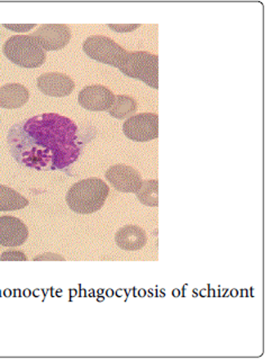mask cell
<instances>
[{
	"label": "cell",
	"mask_w": 272,
	"mask_h": 359,
	"mask_svg": "<svg viewBox=\"0 0 272 359\" xmlns=\"http://www.w3.org/2000/svg\"><path fill=\"white\" fill-rule=\"evenodd\" d=\"M7 143L20 165L48 171L74 165L85 147L77 124L57 113H44L16 123L8 131Z\"/></svg>",
	"instance_id": "1"
},
{
	"label": "cell",
	"mask_w": 272,
	"mask_h": 359,
	"mask_svg": "<svg viewBox=\"0 0 272 359\" xmlns=\"http://www.w3.org/2000/svg\"><path fill=\"white\" fill-rule=\"evenodd\" d=\"M109 195V187L100 178L80 180L67 193V204L74 213L91 214L100 211Z\"/></svg>",
	"instance_id": "2"
},
{
	"label": "cell",
	"mask_w": 272,
	"mask_h": 359,
	"mask_svg": "<svg viewBox=\"0 0 272 359\" xmlns=\"http://www.w3.org/2000/svg\"><path fill=\"white\" fill-rule=\"evenodd\" d=\"M3 52L9 61L22 68H40L46 60V51L31 35L9 37Z\"/></svg>",
	"instance_id": "3"
},
{
	"label": "cell",
	"mask_w": 272,
	"mask_h": 359,
	"mask_svg": "<svg viewBox=\"0 0 272 359\" xmlns=\"http://www.w3.org/2000/svg\"><path fill=\"white\" fill-rule=\"evenodd\" d=\"M117 69L134 79H139L149 87L159 89V57L150 52H126Z\"/></svg>",
	"instance_id": "4"
},
{
	"label": "cell",
	"mask_w": 272,
	"mask_h": 359,
	"mask_svg": "<svg viewBox=\"0 0 272 359\" xmlns=\"http://www.w3.org/2000/svg\"><path fill=\"white\" fill-rule=\"evenodd\" d=\"M83 50L87 57L93 60L115 68L118 67L119 62L126 53L122 46L117 44L115 41L102 35L88 37L83 42Z\"/></svg>",
	"instance_id": "5"
},
{
	"label": "cell",
	"mask_w": 272,
	"mask_h": 359,
	"mask_svg": "<svg viewBox=\"0 0 272 359\" xmlns=\"http://www.w3.org/2000/svg\"><path fill=\"white\" fill-rule=\"evenodd\" d=\"M123 132L130 140L148 142L159 137V116L154 113L134 115L125 121Z\"/></svg>",
	"instance_id": "6"
},
{
	"label": "cell",
	"mask_w": 272,
	"mask_h": 359,
	"mask_svg": "<svg viewBox=\"0 0 272 359\" xmlns=\"http://www.w3.org/2000/svg\"><path fill=\"white\" fill-rule=\"evenodd\" d=\"M31 36L34 37L44 51H57L68 46L72 40V31L63 24H46Z\"/></svg>",
	"instance_id": "7"
},
{
	"label": "cell",
	"mask_w": 272,
	"mask_h": 359,
	"mask_svg": "<svg viewBox=\"0 0 272 359\" xmlns=\"http://www.w3.org/2000/svg\"><path fill=\"white\" fill-rule=\"evenodd\" d=\"M105 177L114 189L122 193L136 194L143 184L142 177L139 171L122 163L109 167L106 171Z\"/></svg>",
	"instance_id": "8"
},
{
	"label": "cell",
	"mask_w": 272,
	"mask_h": 359,
	"mask_svg": "<svg viewBox=\"0 0 272 359\" xmlns=\"http://www.w3.org/2000/svg\"><path fill=\"white\" fill-rule=\"evenodd\" d=\"M114 100V93L102 85L87 86L78 95L79 105L90 111H108Z\"/></svg>",
	"instance_id": "9"
},
{
	"label": "cell",
	"mask_w": 272,
	"mask_h": 359,
	"mask_svg": "<svg viewBox=\"0 0 272 359\" xmlns=\"http://www.w3.org/2000/svg\"><path fill=\"white\" fill-rule=\"evenodd\" d=\"M37 88L51 97H65L76 88L74 79L60 72H50L37 78Z\"/></svg>",
	"instance_id": "10"
},
{
	"label": "cell",
	"mask_w": 272,
	"mask_h": 359,
	"mask_svg": "<svg viewBox=\"0 0 272 359\" xmlns=\"http://www.w3.org/2000/svg\"><path fill=\"white\" fill-rule=\"evenodd\" d=\"M29 238V229L23 221L15 217H0V245L16 248Z\"/></svg>",
	"instance_id": "11"
},
{
	"label": "cell",
	"mask_w": 272,
	"mask_h": 359,
	"mask_svg": "<svg viewBox=\"0 0 272 359\" xmlns=\"http://www.w3.org/2000/svg\"><path fill=\"white\" fill-rule=\"evenodd\" d=\"M117 247L126 251H136L144 248L148 236L142 228L137 226H125L115 234Z\"/></svg>",
	"instance_id": "12"
},
{
	"label": "cell",
	"mask_w": 272,
	"mask_h": 359,
	"mask_svg": "<svg viewBox=\"0 0 272 359\" xmlns=\"http://www.w3.org/2000/svg\"><path fill=\"white\" fill-rule=\"evenodd\" d=\"M29 100V89L20 83H7L0 87V107L5 109H20Z\"/></svg>",
	"instance_id": "13"
},
{
	"label": "cell",
	"mask_w": 272,
	"mask_h": 359,
	"mask_svg": "<svg viewBox=\"0 0 272 359\" xmlns=\"http://www.w3.org/2000/svg\"><path fill=\"white\" fill-rule=\"evenodd\" d=\"M27 198L15 189L0 185V212L18 211L29 205Z\"/></svg>",
	"instance_id": "14"
},
{
	"label": "cell",
	"mask_w": 272,
	"mask_h": 359,
	"mask_svg": "<svg viewBox=\"0 0 272 359\" xmlns=\"http://www.w3.org/2000/svg\"><path fill=\"white\" fill-rule=\"evenodd\" d=\"M136 111H137V103L133 97L126 95H118L115 96L114 104L111 109H108V113L114 118L125 120L126 117L130 118L132 115L135 114Z\"/></svg>",
	"instance_id": "15"
},
{
	"label": "cell",
	"mask_w": 272,
	"mask_h": 359,
	"mask_svg": "<svg viewBox=\"0 0 272 359\" xmlns=\"http://www.w3.org/2000/svg\"><path fill=\"white\" fill-rule=\"evenodd\" d=\"M136 196L143 205L156 208L159 205V182L158 180H145Z\"/></svg>",
	"instance_id": "16"
},
{
	"label": "cell",
	"mask_w": 272,
	"mask_h": 359,
	"mask_svg": "<svg viewBox=\"0 0 272 359\" xmlns=\"http://www.w3.org/2000/svg\"><path fill=\"white\" fill-rule=\"evenodd\" d=\"M0 262H27V257L22 251H5L0 256Z\"/></svg>",
	"instance_id": "17"
},
{
	"label": "cell",
	"mask_w": 272,
	"mask_h": 359,
	"mask_svg": "<svg viewBox=\"0 0 272 359\" xmlns=\"http://www.w3.org/2000/svg\"><path fill=\"white\" fill-rule=\"evenodd\" d=\"M109 29H113L115 32H119V33H125V32H132L134 29H139L141 27L140 24H132V25H113V24H109L108 25Z\"/></svg>",
	"instance_id": "18"
},
{
	"label": "cell",
	"mask_w": 272,
	"mask_h": 359,
	"mask_svg": "<svg viewBox=\"0 0 272 359\" xmlns=\"http://www.w3.org/2000/svg\"><path fill=\"white\" fill-rule=\"evenodd\" d=\"M36 260H64L63 257L59 256V255H54L52 252L48 254L42 255V256L35 257L34 262Z\"/></svg>",
	"instance_id": "19"
},
{
	"label": "cell",
	"mask_w": 272,
	"mask_h": 359,
	"mask_svg": "<svg viewBox=\"0 0 272 359\" xmlns=\"http://www.w3.org/2000/svg\"><path fill=\"white\" fill-rule=\"evenodd\" d=\"M34 26V24H32V25L23 26L5 25V27H7L8 29H14V31H29V29H33Z\"/></svg>",
	"instance_id": "20"
}]
</instances>
